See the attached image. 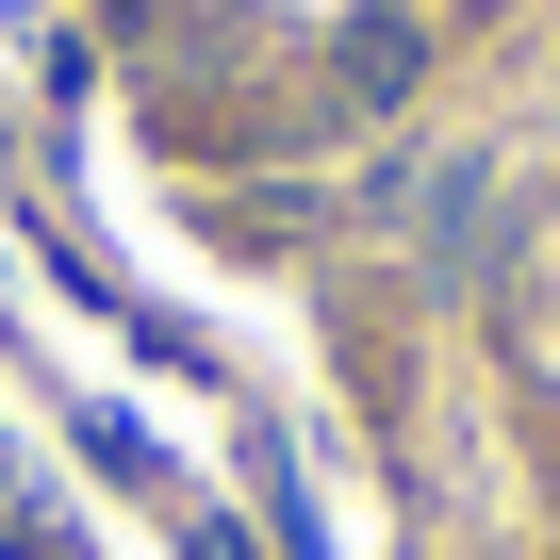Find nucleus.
Wrapping results in <instances>:
<instances>
[{
  "label": "nucleus",
  "instance_id": "1",
  "mask_svg": "<svg viewBox=\"0 0 560 560\" xmlns=\"http://www.w3.org/2000/svg\"><path fill=\"white\" fill-rule=\"evenodd\" d=\"M347 100H412V18H347Z\"/></svg>",
  "mask_w": 560,
  "mask_h": 560
}]
</instances>
